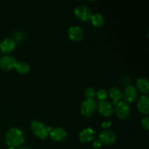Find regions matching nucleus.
Here are the masks:
<instances>
[{"mask_svg": "<svg viewBox=\"0 0 149 149\" xmlns=\"http://www.w3.org/2000/svg\"><path fill=\"white\" fill-rule=\"evenodd\" d=\"M136 86L138 90L143 94H148L149 92L148 81L146 78H140L137 80Z\"/></svg>", "mask_w": 149, "mask_h": 149, "instance_id": "obj_16", "label": "nucleus"}, {"mask_svg": "<svg viewBox=\"0 0 149 149\" xmlns=\"http://www.w3.org/2000/svg\"><path fill=\"white\" fill-rule=\"evenodd\" d=\"M17 61L11 55H6L0 60V67L5 71H10L15 67Z\"/></svg>", "mask_w": 149, "mask_h": 149, "instance_id": "obj_7", "label": "nucleus"}, {"mask_svg": "<svg viewBox=\"0 0 149 149\" xmlns=\"http://www.w3.org/2000/svg\"><path fill=\"white\" fill-rule=\"evenodd\" d=\"M95 135V131L92 128L88 127L81 131V133L79 134V140L83 143H86L94 140Z\"/></svg>", "mask_w": 149, "mask_h": 149, "instance_id": "obj_12", "label": "nucleus"}, {"mask_svg": "<svg viewBox=\"0 0 149 149\" xmlns=\"http://www.w3.org/2000/svg\"><path fill=\"white\" fill-rule=\"evenodd\" d=\"M19 149H31V148H28V147H23V148H19Z\"/></svg>", "mask_w": 149, "mask_h": 149, "instance_id": "obj_24", "label": "nucleus"}, {"mask_svg": "<svg viewBox=\"0 0 149 149\" xmlns=\"http://www.w3.org/2000/svg\"><path fill=\"white\" fill-rule=\"evenodd\" d=\"M15 70L17 71V73L20 74H26L30 70V66L29 65V64L26 63L25 62H20L17 63L15 67Z\"/></svg>", "mask_w": 149, "mask_h": 149, "instance_id": "obj_18", "label": "nucleus"}, {"mask_svg": "<svg viewBox=\"0 0 149 149\" xmlns=\"http://www.w3.org/2000/svg\"><path fill=\"white\" fill-rule=\"evenodd\" d=\"M124 98H125L126 103H132L135 101L138 97V91L136 88L133 86H128L125 88V91L122 93Z\"/></svg>", "mask_w": 149, "mask_h": 149, "instance_id": "obj_10", "label": "nucleus"}, {"mask_svg": "<svg viewBox=\"0 0 149 149\" xmlns=\"http://www.w3.org/2000/svg\"><path fill=\"white\" fill-rule=\"evenodd\" d=\"M138 109L141 113L148 114L149 112V97L147 95L141 96L138 101Z\"/></svg>", "mask_w": 149, "mask_h": 149, "instance_id": "obj_13", "label": "nucleus"}, {"mask_svg": "<svg viewBox=\"0 0 149 149\" xmlns=\"http://www.w3.org/2000/svg\"><path fill=\"white\" fill-rule=\"evenodd\" d=\"M16 43L14 39L11 38H5L0 43V50L3 53H10L15 47Z\"/></svg>", "mask_w": 149, "mask_h": 149, "instance_id": "obj_11", "label": "nucleus"}, {"mask_svg": "<svg viewBox=\"0 0 149 149\" xmlns=\"http://www.w3.org/2000/svg\"><path fill=\"white\" fill-rule=\"evenodd\" d=\"M99 113L103 116H110L113 113V106L107 100H101L97 105Z\"/></svg>", "mask_w": 149, "mask_h": 149, "instance_id": "obj_9", "label": "nucleus"}, {"mask_svg": "<svg viewBox=\"0 0 149 149\" xmlns=\"http://www.w3.org/2000/svg\"><path fill=\"white\" fill-rule=\"evenodd\" d=\"M70 39L74 42H79L84 38V31L79 26H71L68 32Z\"/></svg>", "mask_w": 149, "mask_h": 149, "instance_id": "obj_8", "label": "nucleus"}, {"mask_svg": "<svg viewBox=\"0 0 149 149\" xmlns=\"http://www.w3.org/2000/svg\"><path fill=\"white\" fill-rule=\"evenodd\" d=\"M6 143L9 147L15 148L24 143V137L22 131L17 128H11L7 131L5 138Z\"/></svg>", "mask_w": 149, "mask_h": 149, "instance_id": "obj_1", "label": "nucleus"}, {"mask_svg": "<svg viewBox=\"0 0 149 149\" xmlns=\"http://www.w3.org/2000/svg\"><path fill=\"white\" fill-rule=\"evenodd\" d=\"M115 112L119 119H125L130 113V106L126 102L119 101L115 105Z\"/></svg>", "mask_w": 149, "mask_h": 149, "instance_id": "obj_4", "label": "nucleus"}, {"mask_svg": "<svg viewBox=\"0 0 149 149\" xmlns=\"http://www.w3.org/2000/svg\"><path fill=\"white\" fill-rule=\"evenodd\" d=\"M101 145H102V143L100 142V141H95L93 143V147H94V148H95V149H97V148H100V147L101 146Z\"/></svg>", "mask_w": 149, "mask_h": 149, "instance_id": "obj_23", "label": "nucleus"}, {"mask_svg": "<svg viewBox=\"0 0 149 149\" xmlns=\"http://www.w3.org/2000/svg\"><path fill=\"white\" fill-rule=\"evenodd\" d=\"M97 96L98 97L99 100L101 101V100H106V99L107 98L108 96H109V93L104 89H100L97 92Z\"/></svg>", "mask_w": 149, "mask_h": 149, "instance_id": "obj_19", "label": "nucleus"}, {"mask_svg": "<svg viewBox=\"0 0 149 149\" xmlns=\"http://www.w3.org/2000/svg\"><path fill=\"white\" fill-rule=\"evenodd\" d=\"M51 138L55 141H62L66 138V132L61 127H56L52 129L49 132Z\"/></svg>", "mask_w": 149, "mask_h": 149, "instance_id": "obj_14", "label": "nucleus"}, {"mask_svg": "<svg viewBox=\"0 0 149 149\" xmlns=\"http://www.w3.org/2000/svg\"><path fill=\"white\" fill-rule=\"evenodd\" d=\"M97 104L94 100L92 99H87L82 103L80 109V112L81 115L85 117H90L95 111Z\"/></svg>", "mask_w": 149, "mask_h": 149, "instance_id": "obj_3", "label": "nucleus"}, {"mask_svg": "<svg viewBox=\"0 0 149 149\" xmlns=\"http://www.w3.org/2000/svg\"><path fill=\"white\" fill-rule=\"evenodd\" d=\"M31 129L33 133L40 139H45L52 130L51 127H47L40 121H33L31 124Z\"/></svg>", "mask_w": 149, "mask_h": 149, "instance_id": "obj_2", "label": "nucleus"}, {"mask_svg": "<svg viewBox=\"0 0 149 149\" xmlns=\"http://www.w3.org/2000/svg\"><path fill=\"white\" fill-rule=\"evenodd\" d=\"M142 126L143 127L145 128L146 130H149V116H146L144 117L142 120Z\"/></svg>", "mask_w": 149, "mask_h": 149, "instance_id": "obj_21", "label": "nucleus"}, {"mask_svg": "<svg viewBox=\"0 0 149 149\" xmlns=\"http://www.w3.org/2000/svg\"><path fill=\"white\" fill-rule=\"evenodd\" d=\"M90 20H91V22L93 26L97 28L103 26L105 23L104 17L101 14H100V13H96V14L93 15Z\"/></svg>", "mask_w": 149, "mask_h": 149, "instance_id": "obj_17", "label": "nucleus"}, {"mask_svg": "<svg viewBox=\"0 0 149 149\" xmlns=\"http://www.w3.org/2000/svg\"><path fill=\"white\" fill-rule=\"evenodd\" d=\"M110 95L111 98L113 100V104L116 105L118 102H119L121 100V99L122 98V92L121 91L120 89L117 87H111L109 92L108 93Z\"/></svg>", "mask_w": 149, "mask_h": 149, "instance_id": "obj_15", "label": "nucleus"}, {"mask_svg": "<svg viewBox=\"0 0 149 149\" xmlns=\"http://www.w3.org/2000/svg\"><path fill=\"white\" fill-rule=\"evenodd\" d=\"M74 15L79 20L82 21H87L91 19L93 13L88 7L85 5H79L74 10Z\"/></svg>", "mask_w": 149, "mask_h": 149, "instance_id": "obj_5", "label": "nucleus"}, {"mask_svg": "<svg viewBox=\"0 0 149 149\" xmlns=\"http://www.w3.org/2000/svg\"><path fill=\"white\" fill-rule=\"evenodd\" d=\"M85 95L87 99H92V100H93V98L95 96V90L93 87H88V88H87L85 90Z\"/></svg>", "mask_w": 149, "mask_h": 149, "instance_id": "obj_20", "label": "nucleus"}, {"mask_svg": "<svg viewBox=\"0 0 149 149\" xmlns=\"http://www.w3.org/2000/svg\"><path fill=\"white\" fill-rule=\"evenodd\" d=\"M116 139V133L111 130H104L100 132L99 135L100 142L105 145H111L115 142Z\"/></svg>", "mask_w": 149, "mask_h": 149, "instance_id": "obj_6", "label": "nucleus"}, {"mask_svg": "<svg viewBox=\"0 0 149 149\" xmlns=\"http://www.w3.org/2000/svg\"><path fill=\"white\" fill-rule=\"evenodd\" d=\"M112 125V122H111V121H106V122H103V124H102V127L105 128V129H107V128H109Z\"/></svg>", "mask_w": 149, "mask_h": 149, "instance_id": "obj_22", "label": "nucleus"}, {"mask_svg": "<svg viewBox=\"0 0 149 149\" xmlns=\"http://www.w3.org/2000/svg\"><path fill=\"white\" fill-rule=\"evenodd\" d=\"M8 149H14L13 148H11V147H9V148Z\"/></svg>", "mask_w": 149, "mask_h": 149, "instance_id": "obj_25", "label": "nucleus"}]
</instances>
